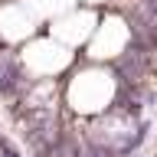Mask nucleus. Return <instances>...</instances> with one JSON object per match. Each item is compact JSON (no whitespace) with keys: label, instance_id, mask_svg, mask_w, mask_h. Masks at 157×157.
<instances>
[{"label":"nucleus","instance_id":"1","mask_svg":"<svg viewBox=\"0 0 157 157\" xmlns=\"http://www.w3.org/2000/svg\"><path fill=\"white\" fill-rule=\"evenodd\" d=\"M131 46V26L121 17H108L101 26H95V43L88 49L92 59H118Z\"/></svg>","mask_w":157,"mask_h":157}]
</instances>
